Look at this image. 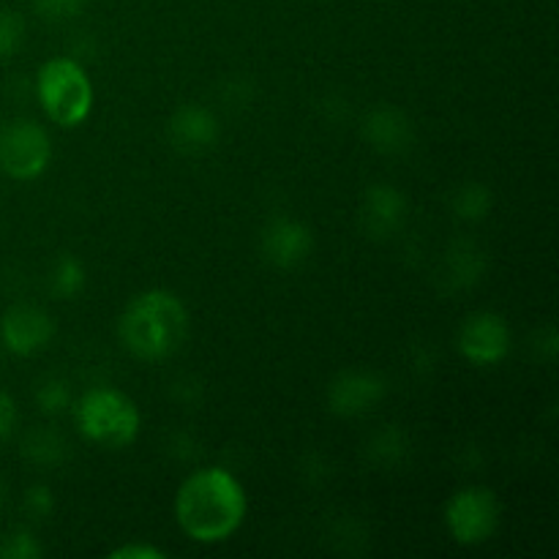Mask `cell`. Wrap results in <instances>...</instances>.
<instances>
[{
  "label": "cell",
  "instance_id": "1",
  "mask_svg": "<svg viewBox=\"0 0 559 559\" xmlns=\"http://www.w3.org/2000/svg\"><path fill=\"white\" fill-rule=\"evenodd\" d=\"M249 516V495L238 475L218 464L197 467L175 491V522L200 546L227 544Z\"/></svg>",
  "mask_w": 559,
  "mask_h": 559
},
{
  "label": "cell",
  "instance_id": "2",
  "mask_svg": "<svg viewBox=\"0 0 559 559\" xmlns=\"http://www.w3.org/2000/svg\"><path fill=\"white\" fill-rule=\"evenodd\" d=\"M191 320L183 298L173 289L153 287L134 295L118 317V338L126 353L145 364L173 358L189 342Z\"/></svg>",
  "mask_w": 559,
  "mask_h": 559
},
{
  "label": "cell",
  "instance_id": "3",
  "mask_svg": "<svg viewBox=\"0 0 559 559\" xmlns=\"http://www.w3.org/2000/svg\"><path fill=\"white\" fill-rule=\"evenodd\" d=\"M71 413L82 440L112 451L134 445L142 431V413L136 402L112 385L87 388L71 404Z\"/></svg>",
  "mask_w": 559,
  "mask_h": 559
},
{
  "label": "cell",
  "instance_id": "4",
  "mask_svg": "<svg viewBox=\"0 0 559 559\" xmlns=\"http://www.w3.org/2000/svg\"><path fill=\"white\" fill-rule=\"evenodd\" d=\"M36 98L41 112L60 129H76L93 112V82L74 58H49L36 74Z\"/></svg>",
  "mask_w": 559,
  "mask_h": 559
},
{
  "label": "cell",
  "instance_id": "5",
  "mask_svg": "<svg viewBox=\"0 0 559 559\" xmlns=\"http://www.w3.org/2000/svg\"><path fill=\"white\" fill-rule=\"evenodd\" d=\"M502 522V502L489 486H464L448 497L442 524L453 544L473 549L489 544Z\"/></svg>",
  "mask_w": 559,
  "mask_h": 559
},
{
  "label": "cell",
  "instance_id": "6",
  "mask_svg": "<svg viewBox=\"0 0 559 559\" xmlns=\"http://www.w3.org/2000/svg\"><path fill=\"white\" fill-rule=\"evenodd\" d=\"M55 156L52 136L31 118H14L0 123V173L11 180L41 178Z\"/></svg>",
  "mask_w": 559,
  "mask_h": 559
},
{
  "label": "cell",
  "instance_id": "7",
  "mask_svg": "<svg viewBox=\"0 0 559 559\" xmlns=\"http://www.w3.org/2000/svg\"><path fill=\"white\" fill-rule=\"evenodd\" d=\"M456 349L475 369H491L511 355L513 331L506 317L497 311H475L459 328Z\"/></svg>",
  "mask_w": 559,
  "mask_h": 559
},
{
  "label": "cell",
  "instance_id": "8",
  "mask_svg": "<svg viewBox=\"0 0 559 559\" xmlns=\"http://www.w3.org/2000/svg\"><path fill=\"white\" fill-rule=\"evenodd\" d=\"M314 229L295 216H273L260 233V254L276 271H295L314 254Z\"/></svg>",
  "mask_w": 559,
  "mask_h": 559
},
{
  "label": "cell",
  "instance_id": "9",
  "mask_svg": "<svg viewBox=\"0 0 559 559\" xmlns=\"http://www.w3.org/2000/svg\"><path fill=\"white\" fill-rule=\"evenodd\" d=\"M55 338V320L47 309L16 304L0 317V342L14 358H33L44 353Z\"/></svg>",
  "mask_w": 559,
  "mask_h": 559
},
{
  "label": "cell",
  "instance_id": "10",
  "mask_svg": "<svg viewBox=\"0 0 559 559\" xmlns=\"http://www.w3.org/2000/svg\"><path fill=\"white\" fill-rule=\"evenodd\" d=\"M388 380L369 369L338 371L328 385V409L336 418H364L385 399Z\"/></svg>",
  "mask_w": 559,
  "mask_h": 559
},
{
  "label": "cell",
  "instance_id": "11",
  "mask_svg": "<svg viewBox=\"0 0 559 559\" xmlns=\"http://www.w3.org/2000/svg\"><path fill=\"white\" fill-rule=\"evenodd\" d=\"M169 145L186 156H205L222 140V123L205 104H180L167 120Z\"/></svg>",
  "mask_w": 559,
  "mask_h": 559
},
{
  "label": "cell",
  "instance_id": "12",
  "mask_svg": "<svg viewBox=\"0 0 559 559\" xmlns=\"http://www.w3.org/2000/svg\"><path fill=\"white\" fill-rule=\"evenodd\" d=\"M409 202L393 183H371L360 197V227L369 238L388 240L404 227Z\"/></svg>",
  "mask_w": 559,
  "mask_h": 559
},
{
  "label": "cell",
  "instance_id": "13",
  "mask_svg": "<svg viewBox=\"0 0 559 559\" xmlns=\"http://www.w3.org/2000/svg\"><path fill=\"white\" fill-rule=\"evenodd\" d=\"M360 136L369 142L371 151L382 153V156H402L413 147L415 126L404 109L393 107V104H380L366 112L364 123H360Z\"/></svg>",
  "mask_w": 559,
  "mask_h": 559
},
{
  "label": "cell",
  "instance_id": "14",
  "mask_svg": "<svg viewBox=\"0 0 559 559\" xmlns=\"http://www.w3.org/2000/svg\"><path fill=\"white\" fill-rule=\"evenodd\" d=\"M87 271L80 257L58 254L47 273V289L58 300H74L85 293Z\"/></svg>",
  "mask_w": 559,
  "mask_h": 559
},
{
  "label": "cell",
  "instance_id": "15",
  "mask_svg": "<svg viewBox=\"0 0 559 559\" xmlns=\"http://www.w3.org/2000/svg\"><path fill=\"white\" fill-rule=\"evenodd\" d=\"M486 260H484V251L478 249L475 243L469 240H459L448 249L445 257V276L451 278L453 287L464 289V287H473L475 282L480 278L484 273Z\"/></svg>",
  "mask_w": 559,
  "mask_h": 559
},
{
  "label": "cell",
  "instance_id": "16",
  "mask_svg": "<svg viewBox=\"0 0 559 559\" xmlns=\"http://www.w3.org/2000/svg\"><path fill=\"white\" fill-rule=\"evenodd\" d=\"M491 207H495V194H491L489 186L480 183V180H467V183H462L451 194L453 216L462 218V222H484L491 213Z\"/></svg>",
  "mask_w": 559,
  "mask_h": 559
},
{
  "label": "cell",
  "instance_id": "17",
  "mask_svg": "<svg viewBox=\"0 0 559 559\" xmlns=\"http://www.w3.org/2000/svg\"><path fill=\"white\" fill-rule=\"evenodd\" d=\"M22 456L31 464H36V467H55V464L66 459V442L55 431L36 429L22 442Z\"/></svg>",
  "mask_w": 559,
  "mask_h": 559
},
{
  "label": "cell",
  "instance_id": "18",
  "mask_svg": "<svg viewBox=\"0 0 559 559\" xmlns=\"http://www.w3.org/2000/svg\"><path fill=\"white\" fill-rule=\"evenodd\" d=\"M36 404L44 415H60L74 404V393H71V385L66 380L47 377V380L38 382Z\"/></svg>",
  "mask_w": 559,
  "mask_h": 559
},
{
  "label": "cell",
  "instance_id": "19",
  "mask_svg": "<svg viewBox=\"0 0 559 559\" xmlns=\"http://www.w3.org/2000/svg\"><path fill=\"white\" fill-rule=\"evenodd\" d=\"M44 546L36 538V533L20 527L11 530L0 538V559H41Z\"/></svg>",
  "mask_w": 559,
  "mask_h": 559
},
{
  "label": "cell",
  "instance_id": "20",
  "mask_svg": "<svg viewBox=\"0 0 559 559\" xmlns=\"http://www.w3.org/2000/svg\"><path fill=\"white\" fill-rule=\"evenodd\" d=\"M22 41H25V20L16 11L0 9V60L14 58Z\"/></svg>",
  "mask_w": 559,
  "mask_h": 559
},
{
  "label": "cell",
  "instance_id": "21",
  "mask_svg": "<svg viewBox=\"0 0 559 559\" xmlns=\"http://www.w3.org/2000/svg\"><path fill=\"white\" fill-rule=\"evenodd\" d=\"M33 11L47 22H69L85 11V0H31Z\"/></svg>",
  "mask_w": 559,
  "mask_h": 559
},
{
  "label": "cell",
  "instance_id": "22",
  "mask_svg": "<svg viewBox=\"0 0 559 559\" xmlns=\"http://www.w3.org/2000/svg\"><path fill=\"white\" fill-rule=\"evenodd\" d=\"M22 508L31 519H49L55 511V495L47 484H33L25 489Z\"/></svg>",
  "mask_w": 559,
  "mask_h": 559
},
{
  "label": "cell",
  "instance_id": "23",
  "mask_svg": "<svg viewBox=\"0 0 559 559\" xmlns=\"http://www.w3.org/2000/svg\"><path fill=\"white\" fill-rule=\"evenodd\" d=\"M167 551L158 549L153 544H140V540H129V544L118 546L109 551V559H164Z\"/></svg>",
  "mask_w": 559,
  "mask_h": 559
},
{
  "label": "cell",
  "instance_id": "24",
  "mask_svg": "<svg viewBox=\"0 0 559 559\" xmlns=\"http://www.w3.org/2000/svg\"><path fill=\"white\" fill-rule=\"evenodd\" d=\"M16 420H20V413H16L14 396L0 388V442H5L11 435H14Z\"/></svg>",
  "mask_w": 559,
  "mask_h": 559
}]
</instances>
